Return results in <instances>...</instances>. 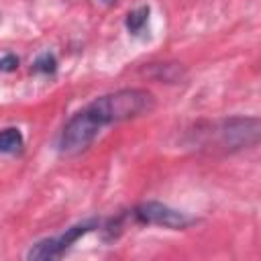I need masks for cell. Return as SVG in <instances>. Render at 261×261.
I'll return each instance as SVG.
<instances>
[{"mask_svg":"<svg viewBox=\"0 0 261 261\" xmlns=\"http://www.w3.org/2000/svg\"><path fill=\"white\" fill-rule=\"evenodd\" d=\"M153 108L155 96L143 88H124L94 98L65 122L57 147L65 155L82 153L94 143L104 126L149 114Z\"/></svg>","mask_w":261,"mask_h":261,"instance_id":"6da1fadb","label":"cell"},{"mask_svg":"<svg viewBox=\"0 0 261 261\" xmlns=\"http://www.w3.org/2000/svg\"><path fill=\"white\" fill-rule=\"evenodd\" d=\"M259 128L261 124L257 116H232L210 124L206 130H196V135H200L202 147L239 151L259 143Z\"/></svg>","mask_w":261,"mask_h":261,"instance_id":"7a4b0ae2","label":"cell"},{"mask_svg":"<svg viewBox=\"0 0 261 261\" xmlns=\"http://www.w3.org/2000/svg\"><path fill=\"white\" fill-rule=\"evenodd\" d=\"M100 226V220L98 218H90V220H84V222H77L69 228H65L61 234L57 237H49V239H43V241H37L29 253H27V259L31 261H49V259H59L77 239H82L84 234H88L90 230L98 228Z\"/></svg>","mask_w":261,"mask_h":261,"instance_id":"3957f363","label":"cell"},{"mask_svg":"<svg viewBox=\"0 0 261 261\" xmlns=\"http://www.w3.org/2000/svg\"><path fill=\"white\" fill-rule=\"evenodd\" d=\"M133 218L141 224H157V226H165V228H188L194 218L188 216L181 210H175L167 204L161 202H143L139 206H135L133 210Z\"/></svg>","mask_w":261,"mask_h":261,"instance_id":"277c9868","label":"cell"},{"mask_svg":"<svg viewBox=\"0 0 261 261\" xmlns=\"http://www.w3.org/2000/svg\"><path fill=\"white\" fill-rule=\"evenodd\" d=\"M22 133L14 126L10 128H4L0 130V153H6V155H12V153H18L22 149Z\"/></svg>","mask_w":261,"mask_h":261,"instance_id":"5b68a950","label":"cell"},{"mask_svg":"<svg viewBox=\"0 0 261 261\" xmlns=\"http://www.w3.org/2000/svg\"><path fill=\"white\" fill-rule=\"evenodd\" d=\"M147 20H149V6H141V8L133 10V12H128L126 14V29H128V33L139 35L143 31V27L147 24Z\"/></svg>","mask_w":261,"mask_h":261,"instance_id":"8992f818","label":"cell"},{"mask_svg":"<svg viewBox=\"0 0 261 261\" xmlns=\"http://www.w3.org/2000/svg\"><path fill=\"white\" fill-rule=\"evenodd\" d=\"M157 71L151 73L155 80H163V82H177L181 77V67L177 63H157L153 65Z\"/></svg>","mask_w":261,"mask_h":261,"instance_id":"52a82bcc","label":"cell"},{"mask_svg":"<svg viewBox=\"0 0 261 261\" xmlns=\"http://www.w3.org/2000/svg\"><path fill=\"white\" fill-rule=\"evenodd\" d=\"M55 69H57V59H55L53 53H43L33 63V71L35 73H53Z\"/></svg>","mask_w":261,"mask_h":261,"instance_id":"ba28073f","label":"cell"},{"mask_svg":"<svg viewBox=\"0 0 261 261\" xmlns=\"http://www.w3.org/2000/svg\"><path fill=\"white\" fill-rule=\"evenodd\" d=\"M18 67V57L12 53H6L4 57H0V71H14Z\"/></svg>","mask_w":261,"mask_h":261,"instance_id":"9c48e42d","label":"cell"},{"mask_svg":"<svg viewBox=\"0 0 261 261\" xmlns=\"http://www.w3.org/2000/svg\"><path fill=\"white\" fill-rule=\"evenodd\" d=\"M100 2H104V4H108V6H110V4H114L116 0H100Z\"/></svg>","mask_w":261,"mask_h":261,"instance_id":"30bf717a","label":"cell"}]
</instances>
